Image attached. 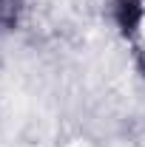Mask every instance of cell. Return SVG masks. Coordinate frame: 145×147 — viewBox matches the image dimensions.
I'll list each match as a JSON object with an SVG mask.
<instances>
[{
	"instance_id": "6da1fadb",
	"label": "cell",
	"mask_w": 145,
	"mask_h": 147,
	"mask_svg": "<svg viewBox=\"0 0 145 147\" xmlns=\"http://www.w3.org/2000/svg\"><path fill=\"white\" fill-rule=\"evenodd\" d=\"M114 14H117L120 28H122L128 37H134V31L140 28V23H142V17H145L142 0H117V3H114Z\"/></svg>"
},
{
	"instance_id": "7a4b0ae2",
	"label": "cell",
	"mask_w": 145,
	"mask_h": 147,
	"mask_svg": "<svg viewBox=\"0 0 145 147\" xmlns=\"http://www.w3.org/2000/svg\"><path fill=\"white\" fill-rule=\"evenodd\" d=\"M17 9L20 0H0V26L3 28H12L17 23Z\"/></svg>"
}]
</instances>
